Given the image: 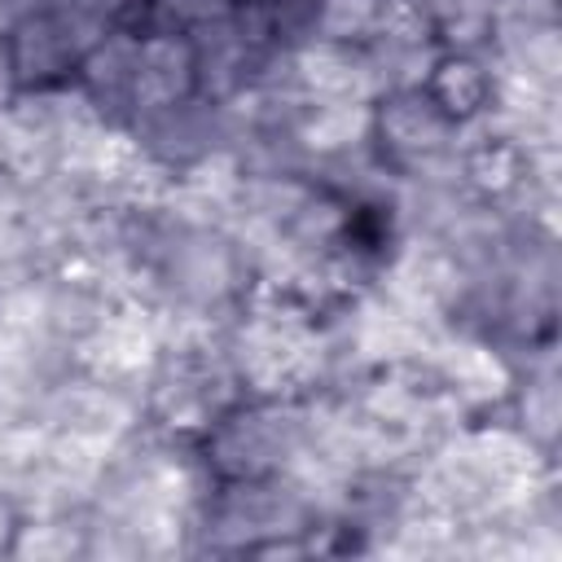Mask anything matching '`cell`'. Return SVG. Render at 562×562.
<instances>
[{
    "label": "cell",
    "instance_id": "6da1fadb",
    "mask_svg": "<svg viewBox=\"0 0 562 562\" xmlns=\"http://www.w3.org/2000/svg\"><path fill=\"white\" fill-rule=\"evenodd\" d=\"M312 443V400L307 395H241L228 404L198 439V461L211 483L285 474Z\"/></svg>",
    "mask_w": 562,
    "mask_h": 562
},
{
    "label": "cell",
    "instance_id": "7a4b0ae2",
    "mask_svg": "<svg viewBox=\"0 0 562 562\" xmlns=\"http://www.w3.org/2000/svg\"><path fill=\"white\" fill-rule=\"evenodd\" d=\"M369 149L395 176H413L457 154V123L426 88H386L369 101Z\"/></svg>",
    "mask_w": 562,
    "mask_h": 562
},
{
    "label": "cell",
    "instance_id": "3957f363",
    "mask_svg": "<svg viewBox=\"0 0 562 562\" xmlns=\"http://www.w3.org/2000/svg\"><path fill=\"white\" fill-rule=\"evenodd\" d=\"M40 422L53 430V435H70V439H83V443H97L105 452H114L132 430L145 426L140 417V395L132 391H119L83 369L66 373L48 395H44V408H40Z\"/></svg>",
    "mask_w": 562,
    "mask_h": 562
},
{
    "label": "cell",
    "instance_id": "277c9868",
    "mask_svg": "<svg viewBox=\"0 0 562 562\" xmlns=\"http://www.w3.org/2000/svg\"><path fill=\"white\" fill-rule=\"evenodd\" d=\"M514 356H505L492 338L465 334V329H443L430 351H426V373L430 382L452 395L470 417L496 413L514 386Z\"/></svg>",
    "mask_w": 562,
    "mask_h": 562
},
{
    "label": "cell",
    "instance_id": "5b68a950",
    "mask_svg": "<svg viewBox=\"0 0 562 562\" xmlns=\"http://www.w3.org/2000/svg\"><path fill=\"white\" fill-rule=\"evenodd\" d=\"M158 360H162L158 321L145 303H132V299L114 303V312L97 325V334L75 351V369H83L119 391H132V395L145 391Z\"/></svg>",
    "mask_w": 562,
    "mask_h": 562
},
{
    "label": "cell",
    "instance_id": "8992f818",
    "mask_svg": "<svg viewBox=\"0 0 562 562\" xmlns=\"http://www.w3.org/2000/svg\"><path fill=\"white\" fill-rule=\"evenodd\" d=\"M132 140L140 145V154L171 180L180 176L189 162L206 158L211 149H224L228 145V123H224V110L220 101L211 97H189V101H176V105H162V110H145L127 123ZM233 149V145H228Z\"/></svg>",
    "mask_w": 562,
    "mask_h": 562
},
{
    "label": "cell",
    "instance_id": "52a82bcc",
    "mask_svg": "<svg viewBox=\"0 0 562 562\" xmlns=\"http://www.w3.org/2000/svg\"><path fill=\"white\" fill-rule=\"evenodd\" d=\"M198 97V48L176 26H149L136 35L132 61V119ZM127 119V123H132Z\"/></svg>",
    "mask_w": 562,
    "mask_h": 562
},
{
    "label": "cell",
    "instance_id": "ba28073f",
    "mask_svg": "<svg viewBox=\"0 0 562 562\" xmlns=\"http://www.w3.org/2000/svg\"><path fill=\"white\" fill-rule=\"evenodd\" d=\"M114 303H123V294L97 268L61 263L44 272V325L70 351H79L97 334V325L114 312Z\"/></svg>",
    "mask_w": 562,
    "mask_h": 562
},
{
    "label": "cell",
    "instance_id": "9c48e42d",
    "mask_svg": "<svg viewBox=\"0 0 562 562\" xmlns=\"http://www.w3.org/2000/svg\"><path fill=\"white\" fill-rule=\"evenodd\" d=\"M496 413L536 452H544V457L558 452V435H562V382H558V356H553V347L518 360L514 386H509V395H505V404Z\"/></svg>",
    "mask_w": 562,
    "mask_h": 562
},
{
    "label": "cell",
    "instance_id": "30bf717a",
    "mask_svg": "<svg viewBox=\"0 0 562 562\" xmlns=\"http://www.w3.org/2000/svg\"><path fill=\"white\" fill-rule=\"evenodd\" d=\"M360 53H364V61L373 70L378 92H386V88H422L430 61L439 57V44H435L430 22L417 9L391 4L386 22L369 35V44Z\"/></svg>",
    "mask_w": 562,
    "mask_h": 562
},
{
    "label": "cell",
    "instance_id": "8fae6325",
    "mask_svg": "<svg viewBox=\"0 0 562 562\" xmlns=\"http://www.w3.org/2000/svg\"><path fill=\"white\" fill-rule=\"evenodd\" d=\"M285 136L303 167H329L369 145V101H299Z\"/></svg>",
    "mask_w": 562,
    "mask_h": 562
},
{
    "label": "cell",
    "instance_id": "7c38bea8",
    "mask_svg": "<svg viewBox=\"0 0 562 562\" xmlns=\"http://www.w3.org/2000/svg\"><path fill=\"white\" fill-rule=\"evenodd\" d=\"M290 75L299 101H373L378 83L360 48L303 40L290 48Z\"/></svg>",
    "mask_w": 562,
    "mask_h": 562
},
{
    "label": "cell",
    "instance_id": "4fadbf2b",
    "mask_svg": "<svg viewBox=\"0 0 562 562\" xmlns=\"http://www.w3.org/2000/svg\"><path fill=\"white\" fill-rule=\"evenodd\" d=\"M422 88L457 127H465V123L492 114V105H496V66H492L487 53L439 48Z\"/></svg>",
    "mask_w": 562,
    "mask_h": 562
},
{
    "label": "cell",
    "instance_id": "5bb4252c",
    "mask_svg": "<svg viewBox=\"0 0 562 562\" xmlns=\"http://www.w3.org/2000/svg\"><path fill=\"white\" fill-rule=\"evenodd\" d=\"M48 426L44 422H18L0 426V487L22 501V509L48 487Z\"/></svg>",
    "mask_w": 562,
    "mask_h": 562
},
{
    "label": "cell",
    "instance_id": "9a60e30c",
    "mask_svg": "<svg viewBox=\"0 0 562 562\" xmlns=\"http://www.w3.org/2000/svg\"><path fill=\"white\" fill-rule=\"evenodd\" d=\"M83 536H88V509H26L9 558H35V562L83 558Z\"/></svg>",
    "mask_w": 562,
    "mask_h": 562
},
{
    "label": "cell",
    "instance_id": "2e32d148",
    "mask_svg": "<svg viewBox=\"0 0 562 562\" xmlns=\"http://www.w3.org/2000/svg\"><path fill=\"white\" fill-rule=\"evenodd\" d=\"M391 0H312V35L321 44L364 48L369 35L386 22Z\"/></svg>",
    "mask_w": 562,
    "mask_h": 562
},
{
    "label": "cell",
    "instance_id": "e0dca14e",
    "mask_svg": "<svg viewBox=\"0 0 562 562\" xmlns=\"http://www.w3.org/2000/svg\"><path fill=\"white\" fill-rule=\"evenodd\" d=\"M22 514H26L22 501L0 487V553H4V558H9V549H13V536H18V527H22Z\"/></svg>",
    "mask_w": 562,
    "mask_h": 562
},
{
    "label": "cell",
    "instance_id": "ac0fdd59",
    "mask_svg": "<svg viewBox=\"0 0 562 562\" xmlns=\"http://www.w3.org/2000/svg\"><path fill=\"white\" fill-rule=\"evenodd\" d=\"M13 92V61H9V26H0V97Z\"/></svg>",
    "mask_w": 562,
    "mask_h": 562
},
{
    "label": "cell",
    "instance_id": "d6986e66",
    "mask_svg": "<svg viewBox=\"0 0 562 562\" xmlns=\"http://www.w3.org/2000/svg\"><path fill=\"white\" fill-rule=\"evenodd\" d=\"M13 4H18V9H22V4H35V0H13Z\"/></svg>",
    "mask_w": 562,
    "mask_h": 562
}]
</instances>
